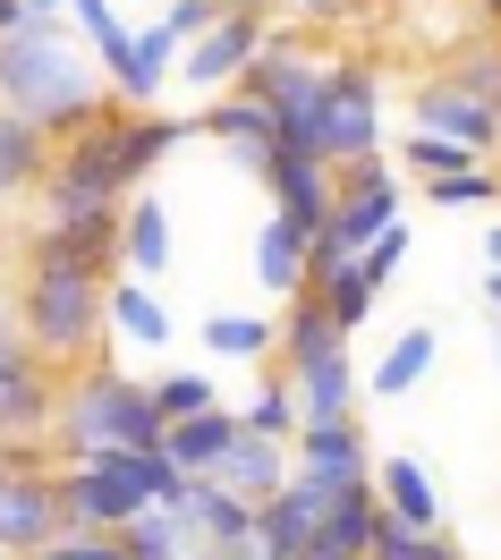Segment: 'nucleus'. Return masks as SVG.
<instances>
[{
  "instance_id": "obj_22",
  "label": "nucleus",
  "mask_w": 501,
  "mask_h": 560,
  "mask_svg": "<svg viewBox=\"0 0 501 560\" xmlns=\"http://www.w3.org/2000/svg\"><path fill=\"white\" fill-rule=\"evenodd\" d=\"M433 357H442V340H433L426 323H417V331H399L392 349H383V365L365 374V390H374V399H408V390L433 374Z\"/></svg>"
},
{
  "instance_id": "obj_10",
  "label": "nucleus",
  "mask_w": 501,
  "mask_h": 560,
  "mask_svg": "<svg viewBox=\"0 0 501 560\" xmlns=\"http://www.w3.org/2000/svg\"><path fill=\"white\" fill-rule=\"evenodd\" d=\"M272 43V18H221L205 43H187L179 51V85H196V94H238V77L255 69V51Z\"/></svg>"
},
{
  "instance_id": "obj_23",
  "label": "nucleus",
  "mask_w": 501,
  "mask_h": 560,
  "mask_svg": "<svg viewBox=\"0 0 501 560\" xmlns=\"http://www.w3.org/2000/svg\"><path fill=\"white\" fill-rule=\"evenodd\" d=\"M213 357H230V365H272L281 357V323L264 315H205V331H196Z\"/></svg>"
},
{
  "instance_id": "obj_17",
  "label": "nucleus",
  "mask_w": 501,
  "mask_h": 560,
  "mask_svg": "<svg viewBox=\"0 0 501 560\" xmlns=\"http://www.w3.org/2000/svg\"><path fill=\"white\" fill-rule=\"evenodd\" d=\"M255 280H264L272 298H298V289H315V246H306V230H289L281 212L255 230Z\"/></svg>"
},
{
  "instance_id": "obj_7",
  "label": "nucleus",
  "mask_w": 501,
  "mask_h": 560,
  "mask_svg": "<svg viewBox=\"0 0 501 560\" xmlns=\"http://www.w3.org/2000/svg\"><path fill=\"white\" fill-rule=\"evenodd\" d=\"M392 221H399V171L383 162V153L340 162V221H331V238L315 246V264H323V255H365Z\"/></svg>"
},
{
  "instance_id": "obj_16",
  "label": "nucleus",
  "mask_w": 501,
  "mask_h": 560,
  "mask_svg": "<svg viewBox=\"0 0 501 560\" xmlns=\"http://www.w3.org/2000/svg\"><path fill=\"white\" fill-rule=\"evenodd\" d=\"M340 349H349V331L331 323V306H323L315 289H298L289 315H281V374H306L315 357H340Z\"/></svg>"
},
{
  "instance_id": "obj_21",
  "label": "nucleus",
  "mask_w": 501,
  "mask_h": 560,
  "mask_svg": "<svg viewBox=\"0 0 501 560\" xmlns=\"http://www.w3.org/2000/svg\"><path fill=\"white\" fill-rule=\"evenodd\" d=\"M289 458H298V467H323V476H374V451H365L358 417L349 424H306V433L289 442Z\"/></svg>"
},
{
  "instance_id": "obj_43",
  "label": "nucleus",
  "mask_w": 501,
  "mask_h": 560,
  "mask_svg": "<svg viewBox=\"0 0 501 560\" xmlns=\"http://www.w3.org/2000/svg\"><path fill=\"white\" fill-rule=\"evenodd\" d=\"M26 9H35V18H60V9H69V0H26Z\"/></svg>"
},
{
  "instance_id": "obj_15",
  "label": "nucleus",
  "mask_w": 501,
  "mask_h": 560,
  "mask_svg": "<svg viewBox=\"0 0 501 560\" xmlns=\"http://www.w3.org/2000/svg\"><path fill=\"white\" fill-rule=\"evenodd\" d=\"M196 137H221L230 153H281V110L255 94H213V110L196 119Z\"/></svg>"
},
{
  "instance_id": "obj_45",
  "label": "nucleus",
  "mask_w": 501,
  "mask_h": 560,
  "mask_svg": "<svg viewBox=\"0 0 501 560\" xmlns=\"http://www.w3.org/2000/svg\"><path fill=\"white\" fill-rule=\"evenodd\" d=\"M493 374H501V315H493Z\"/></svg>"
},
{
  "instance_id": "obj_26",
  "label": "nucleus",
  "mask_w": 501,
  "mask_h": 560,
  "mask_svg": "<svg viewBox=\"0 0 501 560\" xmlns=\"http://www.w3.org/2000/svg\"><path fill=\"white\" fill-rule=\"evenodd\" d=\"M171 205H153V196H137V205H128V272L137 280H162L171 272Z\"/></svg>"
},
{
  "instance_id": "obj_37",
  "label": "nucleus",
  "mask_w": 501,
  "mask_h": 560,
  "mask_svg": "<svg viewBox=\"0 0 501 560\" xmlns=\"http://www.w3.org/2000/svg\"><path fill=\"white\" fill-rule=\"evenodd\" d=\"M18 357H35V331H26L18 298H9V306H0V365H18Z\"/></svg>"
},
{
  "instance_id": "obj_44",
  "label": "nucleus",
  "mask_w": 501,
  "mask_h": 560,
  "mask_svg": "<svg viewBox=\"0 0 501 560\" xmlns=\"http://www.w3.org/2000/svg\"><path fill=\"white\" fill-rule=\"evenodd\" d=\"M94 9H110V0H69V18H94Z\"/></svg>"
},
{
  "instance_id": "obj_31",
  "label": "nucleus",
  "mask_w": 501,
  "mask_h": 560,
  "mask_svg": "<svg viewBox=\"0 0 501 560\" xmlns=\"http://www.w3.org/2000/svg\"><path fill=\"white\" fill-rule=\"evenodd\" d=\"M399 162H408V171H426V178H451V171H476L485 153H476V144H451V137H433V128H417V137L399 144Z\"/></svg>"
},
{
  "instance_id": "obj_33",
  "label": "nucleus",
  "mask_w": 501,
  "mask_h": 560,
  "mask_svg": "<svg viewBox=\"0 0 501 560\" xmlns=\"http://www.w3.org/2000/svg\"><path fill=\"white\" fill-rule=\"evenodd\" d=\"M153 399H162V417L179 424V417H205V408H221V390L205 383V374H162L153 383Z\"/></svg>"
},
{
  "instance_id": "obj_2",
  "label": "nucleus",
  "mask_w": 501,
  "mask_h": 560,
  "mask_svg": "<svg viewBox=\"0 0 501 560\" xmlns=\"http://www.w3.org/2000/svg\"><path fill=\"white\" fill-rule=\"evenodd\" d=\"M162 442H171V417H162L153 383H128L110 357H85L69 374V399H60V424H51V451L69 467H85L103 451H162Z\"/></svg>"
},
{
  "instance_id": "obj_18",
  "label": "nucleus",
  "mask_w": 501,
  "mask_h": 560,
  "mask_svg": "<svg viewBox=\"0 0 501 560\" xmlns=\"http://www.w3.org/2000/svg\"><path fill=\"white\" fill-rule=\"evenodd\" d=\"M213 476L238 492V501H255V510H264V501H272V492L298 476V458H289L281 442H255V433H238V442H230V458H221Z\"/></svg>"
},
{
  "instance_id": "obj_42",
  "label": "nucleus",
  "mask_w": 501,
  "mask_h": 560,
  "mask_svg": "<svg viewBox=\"0 0 501 560\" xmlns=\"http://www.w3.org/2000/svg\"><path fill=\"white\" fill-rule=\"evenodd\" d=\"M298 9H306V18H331V9H340V0H298Z\"/></svg>"
},
{
  "instance_id": "obj_28",
  "label": "nucleus",
  "mask_w": 501,
  "mask_h": 560,
  "mask_svg": "<svg viewBox=\"0 0 501 560\" xmlns=\"http://www.w3.org/2000/svg\"><path fill=\"white\" fill-rule=\"evenodd\" d=\"M119 544H128V560H187L196 544H187V526H179V510L171 501H144L137 518L119 526Z\"/></svg>"
},
{
  "instance_id": "obj_14",
  "label": "nucleus",
  "mask_w": 501,
  "mask_h": 560,
  "mask_svg": "<svg viewBox=\"0 0 501 560\" xmlns=\"http://www.w3.org/2000/svg\"><path fill=\"white\" fill-rule=\"evenodd\" d=\"M374 492H383V510H392L399 526H417V535H442V492H433L426 458L392 451L383 467H374Z\"/></svg>"
},
{
  "instance_id": "obj_34",
  "label": "nucleus",
  "mask_w": 501,
  "mask_h": 560,
  "mask_svg": "<svg viewBox=\"0 0 501 560\" xmlns=\"http://www.w3.org/2000/svg\"><path fill=\"white\" fill-rule=\"evenodd\" d=\"M221 18H230L221 0H171V9H162V35H171V43L187 51V43H205V35H213Z\"/></svg>"
},
{
  "instance_id": "obj_1",
  "label": "nucleus",
  "mask_w": 501,
  "mask_h": 560,
  "mask_svg": "<svg viewBox=\"0 0 501 560\" xmlns=\"http://www.w3.org/2000/svg\"><path fill=\"white\" fill-rule=\"evenodd\" d=\"M0 85H9V110L43 119L60 144L119 103V94H103V77L85 69V51L69 43V18H26L18 35L0 43Z\"/></svg>"
},
{
  "instance_id": "obj_4",
  "label": "nucleus",
  "mask_w": 501,
  "mask_h": 560,
  "mask_svg": "<svg viewBox=\"0 0 501 560\" xmlns=\"http://www.w3.org/2000/svg\"><path fill=\"white\" fill-rule=\"evenodd\" d=\"M196 137V119H171V110H128L110 103L94 128H77L69 144H60V171L94 178V187H110V196H137L144 178L171 162V144Z\"/></svg>"
},
{
  "instance_id": "obj_19",
  "label": "nucleus",
  "mask_w": 501,
  "mask_h": 560,
  "mask_svg": "<svg viewBox=\"0 0 501 560\" xmlns=\"http://www.w3.org/2000/svg\"><path fill=\"white\" fill-rule=\"evenodd\" d=\"M289 383H298V417H306V424H349V417H358V365H349V349L315 357V365L289 374Z\"/></svg>"
},
{
  "instance_id": "obj_48",
  "label": "nucleus",
  "mask_w": 501,
  "mask_h": 560,
  "mask_svg": "<svg viewBox=\"0 0 501 560\" xmlns=\"http://www.w3.org/2000/svg\"><path fill=\"white\" fill-rule=\"evenodd\" d=\"M0 560H18V552H0Z\"/></svg>"
},
{
  "instance_id": "obj_47",
  "label": "nucleus",
  "mask_w": 501,
  "mask_h": 560,
  "mask_svg": "<svg viewBox=\"0 0 501 560\" xmlns=\"http://www.w3.org/2000/svg\"><path fill=\"white\" fill-rule=\"evenodd\" d=\"M0 103H9V85H0Z\"/></svg>"
},
{
  "instance_id": "obj_27",
  "label": "nucleus",
  "mask_w": 501,
  "mask_h": 560,
  "mask_svg": "<svg viewBox=\"0 0 501 560\" xmlns=\"http://www.w3.org/2000/svg\"><path fill=\"white\" fill-rule=\"evenodd\" d=\"M238 417H247L255 442H281V451L306 433V417H298V383H289V374H264V383H255V399L238 408Z\"/></svg>"
},
{
  "instance_id": "obj_35",
  "label": "nucleus",
  "mask_w": 501,
  "mask_h": 560,
  "mask_svg": "<svg viewBox=\"0 0 501 560\" xmlns=\"http://www.w3.org/2000/svg\"><path fill=\"white\" fill-rule=\"evenodd\" d=\"M358 264H365V280H374V289H392V280H399V264H408V221H392V230L365 246Z\"/></svg>"
},
{
  "instance_id": "obj_8",
  "label": "nucleus",
  "mask_w": 501,
  "mask_h": 560,
  "mask_svg": "<svg viewBox=\"0 0 501 560\" xmlns=\"http://www.w3.org/2000/svg\"><path fill=\"white\" fill-rule=\"evenodd\" d=\"M179 510V526H187V544L196 552H221V560H255V501H238V492L221 485V476H187V492L171 501Z\"/></svg>"
},
{
  "instance_id": "obj_25",
  "label": "nucleus",
  "mask_w": 501,
  "mask_h": 560,
  "mask_svg": "<svg viewBox=\"0 0 501 560\" xmlns=\"http://www.w3.org/2000/svg\"><path fill=\"white\" fill-rule=\"evenodd\" d=\"M306 77H315V60H306V51H298V43H264V51H255V69L238 77V94H255V103H272L281 110L289 94H298V85H306Z\"/></svg>"
},
{
  "instance_id": "obj_24",
  "label": "nucleus",
  "mask_w": 501,
  "mask_h": 560,
  "mask_svg": "<svg viewBox=\"0 0 501 560\" xmlns=\"http://www.w3.org/2000/svg\"><path fill=\"white\" fill-rule=\"evenodd\" d=\"M110 340H137V349L171 340V315H162L153 280H110Z\"/></svg>"
},
{
  "instance_id": "obj_6",
  "label": "nucleus",
  "mask_w": 501,
  "mask_h": 560,
  "mask_svg": "<svg viewBox=\"0 0 501 560\" xmlns=\"http://www.w3.org/2000/svg\"><path fill=\"white\" fill-rule=\"evenodd\" d=\"M365 153H383V85H374V69L340 60V69H323V162L340 171Z\"/></svg>"
},
{
  "instance_id": "obj_40",
  "label": "nucleus",
  "mask_w": 501,
  "mask_h": 560,
  "mask_svg": "<svg viewBox=\"0 0 501 560\" xmlns=\"http://www.w3.org/2000/svg\"><path fill=\"white\" fill-rule=\"evenodd\" d=\"M221 9H238V18H272V0H221Z\"/></svg>"
},
{
  "instance_id": "obj_9",
  "label": "nucleus",
  "mask_w": 501,
  "mask_h": 560,
  "mask_svg": "<svg viewBox=\"0 0 501 560\" xmlns=\"http://www.w3.org/2000/svg\"><path fill=\"white\" fill-rule=\"evenodd\" d=\"M272 212H281L289 230H306V246L331 238V221H340V171L315 162V153H272Z\"/></svg>"
},
{
  "instance_id": "obj_20",
  "label": "nucleus",
  "mask_w": 501,
  "mask_h": 560,
  "mask_svg": "<svg viewBox=\"0 0 501 560\" xmlns=\"http://www.w3.org/2000/svg\"><path fill=\"white\" fill-rule=\"evenodd\" d=\"M315 298L331 306V323H340V331H358V323L383 306V289L365 280L358 255H323V264H315Z\"/></svg>"
},
{
  "instance_id": "obj_30",
  "label": "nucleus",
  "mask_w": 501,
  "mask_h": 560,
  "mask_svg": "<svg viewBox=\"0 0 501 560\" xmlns=\"http://www.w3.org/2000/svg\"><path fill=\"white\" fill-rule=\"evenodd\" d=\"M374 560H459V544L451 535H417L392 510H374Z\"/></svg>"
},
{
  "instance_id": "obj_32",
  "label": "nucleus",
  "mask_w": 501,
  "mask_h": 560,
  "mask_svg": "<svg viewBox=\"0 0 501 560\" xmlns=\"http://www.w3.org/2000/svg\"><path fill=\"white\" fill-rule=\"evenodd\" d=\"M501 196V178L476 162V171H451V178H426V205L433 212H467V205H493Z\"/></svg>"
},
{
  "instance_id": "obj_13",
  "label": "nucleus",
  "mask_w": 501,
  "mask_h": 560,
  "mask_svg": "<svg viewBox=\"0 0 501 560\" xmlns=\"http://www.w3.org/2000/svg\"><path fill=\"white\" fill-rule=\"evenodd\" d=\"M238 433H247V417L221 399V408H205V417H179L162 451H171V467H179V476H213L221 458H230V442H238Z\"/></svg>"
},
{
  "instance_id": "obj_11",
  "label": "nucleus",
  "mask_w": 501,
  "mask_h": 560,
  "mask_svg": "<svg viewBox=\"0 0 501 560\" xmlns=\"http://www.w3.org/2000/svg\"><path fill=\"white\" fill-rule=\"evenodd\" d=\"M51 171H60V137H51L43 119L0 103V205H9V196H43Z\"/></svg>"
},
{
  "instance_id": "obj_39",
  "label": "nucleus",
  "mask_w": 501,
  "mask_h": 560,
  "mask_svg": "<svg viewBox=\"0 0 501 560\" xmlns=\"http://www.w3.org/2000/svg\"><path fill=\"white\" fill-rule=\"evenodd\" d=\"M485 272H501V221L485 230Z\"/></svg>"
},
{
  "instance_id": "obj_29",
  "label": "nucleus",
  "mask_w": 501,
  "mask_h": 560,
  "mask_svg": "<svg viewBox=\"0 0 501 560\" xmlns=\"http://www.w3.org/2000/svg\"><path fill=\"white\" fill-rule=\"evenodd\" d=\"M451 85H459L467 103H485L501 119V35H485V43H467V51H451Z\"/></svg>"
},
{
  "instance_id": "obj_38",
  "label": "nucleus",
  "mask_w": 501,
  "mask_h": 560,
  "mask_svg": "<svg viewBox=\"0 0 501 560\" xmlns=\"http://www.w3.org/2000/svg\"><path fill=\"white\" fill-rule=\"evenodd\" d=\"M26 18H35V9H26V0H0V43L18 35V26H26Z\"/></svg>"
},
{
  "instance_id": "obj_12",
  "label": "nucleus",
  "mask_w": 501,
  "mask_h": 560,
  "mask_svg": "<svg viewBox=\"0 0 501 560\" xmlns=\"http://www.w3.org/2000/svg\"><path fill=\"white\" fill-rule=\"evenodd\" d=\"M417 128H433V137H451V144H476V153L501 144V119L485 103H467L451 77H426V85H417Z\"/></svg>"
},
{
  "instance_id": "obj_36",
  "label": "nucleus",
  "mask_w": 501,
  "mask_h": 560,
  "mask_svg": "<svg viewBox=\"0 0 501 560\" xmlns=\"http://www.w3.org/2000/svg\"><path fill=\"white\" fill-rule=\"evenodd\" d=\"M35 560H128V544H119V535H60V544L35 552Z\"/></svg>"
},
{
  "instance_id": "obj_46",
  "label": "nucleus",
  "mask_w": 501,
  "mask_h": 560,
  "mask_svg": "<svg viewBox=\"0 0 501 560\" xmlns=\"http://www.w3.org/2000/svg\"><path fill=\"white\" fill-rule=\"evenodd\" d=\"M187 560H221V552H187Z\"/></svg>"
},
{
  "instance_id": "obj_3",
  "label": "nucleus",
  "mask_w": 501,
  "mask_h": 560,
  "mask_svg": "<svg viewBox=\"0 0 501 560\" xmlns=\"http://www.w3.org/2000/svg\"><path fill=\"white\" fill-rule=\"evenodd\" d=\"M18 315L35 331V349L51 365H85L94 340L110 331V280L85 272V264H51V255H26V280H18Z\"/></svg>"
},
{
  "instance_id": "obj_41",
  "label": "nucleus",
  "mask_w": 501,
  "mask_h": 560,
  "mask_svg": "<svg viewBox=\"0 0 501 560\" xmlns=\"http://www.w3.org/2000/svg\"><path fill=\"white\" fill-rule=\"evenodd\" d=\"M485 306H493V315H501V272H485Z\"/></svg>"
},
{
  "instance_id": "obj_5",
  "label": "nucleus",
  "mask_w": 501,
  "mask_h": 560,
  "mask_svg": "<svg viewBox=\"0 0 501 560\" xmlns=\"http://www.w3.org/2000/svg\"><path fill=\"white\" fill-rule=\"evenodd\" d=\"M69 535V501H60V467H9L0 458V552L35 560Z\"/></svg>"
}]
</instances>
